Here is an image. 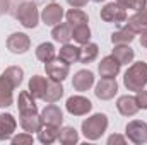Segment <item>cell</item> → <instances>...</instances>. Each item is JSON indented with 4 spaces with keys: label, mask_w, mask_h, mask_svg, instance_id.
<instances>
[{
    "label": "cell",
    "mask_w": 147,
    "mask_h": 145,
    "mask_svg": "<svg viewBox=\"0 0 147 145\" xmlns=\"http://www.w3.org/2000/svg\"><path fill=\"white\" fill-rule=\"evenodd\" d=\"M79 56H80V48H77V46H74V44H69V43H65V44L60 48V53H58V58L63 60V62L69 63V65L79 62Z\"/></svg>",
    "instance_id": "cell-22"
},
{
    "label": "cell",
    "mask_w": 147,
    "mask_h": 145,
    "mask_svg": "<svg viewBox=\"0 0 147 145\" xmlns=\"http://www.w3.org/2000/svg\"><path fill=\"white\" fill-rule=\"evenodd\" d=\"M21 126L24 132L28 133H34L39 132L41 126H43V121H41V116L36 114H21Z\"/></svg>",
    "instance_id": "cell-21"
},
{
    "label": "cell",
    "mask_w": 147,
    "mask_h": 145,
    "mask_svg": "<svg viewBox=\"0 0 147 145\" xmlns=\"http://www.w3.org/2000/svg\"><path fill=\"white\" fill-rule=\"evenodd\" d=\"M65 17H67V24L70 26V28H77V26H86L87 22H89V17H87V14L86 12H82L80 9H70L67 14H65Z\"/></svg>",
    "instance_id": "cell-25"
},
{
    "label": "cell",
    "mask_w": 147,
    "mask_h": 145,
    "mask_svg": "<svg viewBox=\"0 0 147 145\" xmlns=\"http://www.w3.org/2000/svg\"><path fill=\"white\" fill-rule=\"evenodd\" d=\"M62 96H63V85H62V82L50 79V80H48L46 92H45V96H43V101H46V103H57Z\"/></svg>",
    "instance_id": "cell-20"
},
{
    "label": "cell",
    "mask_w": 147,
    "mask_h": 145,
    "mask_svg": "<svg viewBox=\"0 0 147 145\" xmlns=\"http://www.w3.org/2000/svg\"><path fill=\"white\" fill-rule=\"evenodd\" d=\"M7 9H9V0H0V15L7 12Z\"/></svg>",
    "instance_id": "cell-38"
},
{
    "label": "cell",
    "mask_w": 147,
    "mask_h": 145,
    "mask_svg": "<svg viewBox=\"0 0 147 145\" xmlns=\"http://www.w3.org/2000/svg\"><path fill=\"white\" fill-rule=\"evenodd\" d=\"M127 21H128L127 26H128L135 34L147 31V7L142 9V10H137V12H135L132 17H128Z\"/></svg>",
    "instance_id": "cell-17"
},
{
    "label": "cell",
    "mask_w": 147,
    "mask_h": 145,
    "mask_svg": "<svg viewBox=\"0 0 147 145\" xmlns=\"http://www.w3.org/2000/svg\"><path fill=\"white\" fill-rule=\"evenodd\" d=\"M51 36H53V39H55L57 43L65 44V43H69V41L72 39V28H70L67 22H65V24H57V26H53Z\"/></svg>",
    "instance_id": "cell-26"
},
{
    "label": "cell",
    "mask_w": 147,
    "mask_h": 145,
    "mask_svg": "<svg viewBox=\"0 0 147 145\" xmlns=\"http://www.w3.org/2000/svg\"><path fill=\"white\" fill-rule=\"evenodd\" d=\"M125 133H127L128 140L134 144H147V123H144V121H139V119L130 121L125 128Z\"/></svg>",
    "instance_id": "cell-5"
},
{
    "label": "cell",
    "mask_w": 147,
    "mask_h": 145,
    "mask_svg": "<svg viewBox=\"0 0 147 145\" xmlns=\"http://www.w3.org/2000/svg\"><path fill=\"white\" fill-rule=\"evenodd\" d=\"M134 39H135V33L128 26L120 29V31H115L111 34V43L113 44H130Z\"/></svg>",
    "instance_id": "cell-28"
},
{
    "label": "cell",
    "mask_w": 147,
    "mask_h": 145,
    "mask_svg": "<svg viewBox=\"0 0 147 145\" xmlns=\"http://www.w3.org/2000/svg\"><path fill=\"white\" fill-rule=\"evenodd\" d=\"M41 121H43V125H50V126H57V128H60V125H62V121H63V113H62V109L58 108V106H55L53 103H50L46 108L41 111Z\"/></svg>",
    "instance_id": "cell-11"
},
{
    "label": "cell",
    "mask_w": 147,
    "mask_h": 145,
    "mask_svg": "<svg viewBox=\"0 0 147 145\" xmlns=\"http://www.w3.org/2000/svg\"><path fill=\"white\" fill-rule=\"evenodd\" d=\"M116 92H118V84H116V80H115V79H106V77H103V79L96 84V91H94L96 97H99V99H103V101L113 99V97L116 96Z\"/></svg>",
    "instance_id": "cell-9"
},
{
    "label": "cell",
    "mask_w": 147,
    "mask_h": 145,
    "mask_svg": "<svg viewBox=\"0 0 147 145\" xmlns=\"http://www.w3.org/2000/svg\"><path fill=\"white\" fill-rule=\"evenodd\" d=\"M58 140L63 145H74L79 142V133L72 126H63L62 130H58Z\"/></svg>",
    "instance_id": "cell-29"
},
{
    "label": "cell",
    "mask_w": 147,
    "mask_h": 145,
    "mask_svg": "<svg viewBox=\"0 0 147 145\" xmlns=\"http://www.w3.org/2000/svg\"><path fill=\"white\" fill-rule=\"evenodd\" d=\"M108 128V116L103 113H96L91 118L82 121V133L87 140H98Z\"/></svg>",
    "instance_id": "cell-2"
},
{
    "label": "cell",
    "mask_w": 147,
    "mask_h": 145,
    "mask_svg": "<svg viewBox=\"0 0 147 145\" xmlns=\"http://www.w3.org/2000/svg\"><path fill=\"white\" fill-rule=\"evenodd\" d=\"M92 2H96V3H99V2H105V0H92Z\"/></svg>",
    "instance_id": "cell-40"
},
{
    "label": "cell",
    "mask_w": 147,
    "mask_h": 145,
    "mask_svg": "<svg viewBox=\"0 0 147 145\" xmlns=\"http://www.w3.org/2000/svg\"><path fill=\"white\" fill-rule=\"evenodd\" d=\"M123 9H134V10H142L147 7V0H116Z\"/></svg>",
    "instance_id": "cell-33"
},
{
    "label": "cell",
    "mask_w": 147,
    "mask_h": 145,
    "mask_svg": "<svg viewBox=\"0 0 147 145\" xmlns=\"http://www.w3.org/2000/svg\"><path fill=\"white\" fill-rule=\"evenodd\" d=\"M67 111L74 114V116H84L87 114L91 109H92V103L87 99V97H82V96H72L67 99Z\"/></svg>",
    "instance_id": "cell-8"
},
{
    "label": "cell",
    "mask_w": 147,
    "mask_h": 145,
    "mask_svg": "<svg viewBox=\"0 0 147 145\" xmlns=\"http://www.w3.org/2000/svg\"><path fill=\"white\" fill-rule=\"evenodd\" d=\"M46 87H48V80L41 75H33L29 79V84H28V91L31 92V96L34 99H43L45 92H46Z\"/></svg>",
    "instance_id": "cell-18"
},
{
    "label": "cell",
    "mask_w": 147,
    "mask_h": 145,
    "mask_svg": "<svg viewBox=\"0 0 147 145\" xmlns=\"http://www.w3.org/2000/svg\"><path fill=\"white\" fill-rule=\"evenodd\" d=\"M16 17H17V21L24 28L34 29L38 26V21H39V14H38L36 3L34 2H22V3H19L17 12H16Z\"/></svg>",
    "instance_id": "cell-3"
},
{
    "label": "cell",
    "mask_w": 147,
    "mask_h": 145,
    "mask_svg": "<svg viewBox=\"0 0 147 145\" xmlns=\"http://www.w3.org/2000/svg\"><path fill=\"white\" fill-rule=\"evenodd\" d=\"M36 58L43 63L53 60L55 58V46L51 43H41L36 48Z\"/></svg>",
    "instance_id": "cell-30"
},
{
    "label": "cell",
    "mask_w": 147,
    "mask_h": 145,
    "mask_svg": "<svg viewBox=\"0 0 147 145\" xmlns=\"http://www.w3.org/2000/svg\"><path fill=\"white\" fill-rule=\"evenodd\" d=\"M120 68H121V63L113 56H105L101 62H99V65H98V72L101 77H106V79H115L118 73H120Z\"/></svg>",
    "instance_id": "cell-12"
},
{
    "label": "cell",
    "mask_w": 147,
    "mask_h": 145,
    "mask_svg": "<svg viewBox=\"0 0 147 145\" xmlns=\"http://www.w3.org/2000/svg\"><path fill=\"white\" fill-rule=\"evenodd\" d=\"M140 44H142L144 48H147V31H144L142 36H140Z\"/></svg>",
    "instance_id": "cell-39"
},
{
    "label": "cell",
    "mask_w": 147,
    "mask_h": 145,
    "mask_svg": "<svg viewBox=\"0 0 147 145\" xmlns=\"http://www.w3.org/2000/svg\"><path fill=\"white\" fill-rule=\"evenodd\" d=\"M10 142L14 145H22V144H26V145H31L33 144V135L31 133H21V135H16V137H10Z\"/></svg>",
    "instance_id": "cell-34"
},
{
    "label": "cell",
    "mask_w": 147,
    "mask_h": 145,
    "mask_svg": "<svg viewBox=\"0 0 147 145\" xmlns=\"http://www.w3.org/2000/svg\"><path fill=\"white\" fill-rule=\"evenodd\" d=\"M17 128V121L10 113L0 114V140H9Z\"/></svg>",
    "instance_id": "cell-15"
},
{
    "label": "cell",
    "mask_w": 147,
    "mask_h": 145,
    "mask_svg": "<svg viewBox=\"0 0 147 145\" xmlns=\"http://www.w3.org/2000/svg\"><path fill=\"white\" fill-rule=\"evenodd\" d=\"M115 144L125 145V144H127V140H125L121 135H111L110 138H108V145H115Z\"/></svg>",
    "instance_id": "cell-36"
},
{
    "label": "cell",
    "mask_w": 147,
    "mask_h": 145,
    "mask_svg": "<svg viewBox=\"0 0 147 145\" xmlns=\"http://www.w3.org/2000/svg\"><path fill=\"white\" fill-rule=\"evenodd\" d=\"M38 140L41 144H53L55 140H58V128L57 126H50V125H43L41 130L38 132Z\"/></svg>",
    "instance_id": "cell-27"
},
{
    "label": "cell",
    "mask_w": 147,
    "mask_h": 145,
    "mask_svg": "<svg viewBox=\"0 0 147 145\" xmlns=\"http://www.w3.org/2000/svg\"><path fill=\"white\" fill-rule=\"evenodd\" d=\"M72 38H74V41L79 43V44L89 43V41H91V29H89V26L86 24V26H77V28H74Z\"/></svg>",
    "instance_id": "cell-31"
},
{
    "label": "cell",
    "mask_w": 147,
    "mask_h": 145,
    "mask_svg": "<svg viewBox=\"0 0 147 145\" xmlns=\"http://www.w3.org/2000/svg\"><path fill=\"white\" fill-rule=\"evenodd\" d=\"M116 109L123 116H134L139 111V104H137L135 97H132V96H121L116 101Z\"/></svg>",
    "instance_id": "cell-19"
},
{
    "label": "cell",
    "mask_w": 147,
    "mask_h": 145,
    "mask_svg": "<svg viewBox=\"0 0 147 145\" xmlns=\"http://www.w3.org/2000/svg\"><path fill=\"white\" fill-rule=\"evenodd\" d=\"M7 48L14 55H22L31 48V39L24 33H14L7 38Z\"/></svg>",
    "instance_id": "cell-7"
},
{
    "label": "cell",
    "mask_w": 147,
    "mask_h": 145,
    "mask_svg": "<svg viewBox=\"0 0 147 145\" xmlns=\"http://www.w3.org/2000/svg\"><path fill=\"white\" fill-rule=\"evenodd\" d=\"M101 19L105 22H125L127 10L118 2H110L101 9Z\"/></svg>",
    "instance_id": "cell-6"
},
{
    "label": "cell",
    "mask_w": 147,
    "mask_h": 145,
    "mask_svg": "<svg viewBox=\"0 0 147 145\" xmlns=\"http://www.w3.org/2000/svg\"><path fill=\"white\" fill-rule=\"evenodd\" d=\"M72 7H75V9H80V7H84V5H87V2L89 0H67Z\"/></svg>",
    "instance_id": "cell-37"
},
{
    "label": "cell",
    "mask_w": 147,
    "mask_h": 145,
    "mask_svg": "<svg viewBox=\"0 0 147 145\" xmlns=\"http://www.w3.org/2000/svg\"><path fill=\"white\" fill-rule=\"evenodd\" d=\"M135 101H137V104H139V109H147V91H144V89L137 91Z\"/></svg>",
    "instance_id": "cell-35"
},
{
    "label": "cell",
    "mask_w": 147,
    "mask_h": 145,
    "mask_svg": "<svg viewBox=\"0 0 147 145\" xmlns=\"http://www.w3.org/2000/svg\"><path fill=\"white\" fill-rule=\"evenodd\" d=\"M113 56H115L121 65H128V63L134 60L135 53H134V50H132L128 44H115Z\"/></svg>",
    "instance_id": "cell-24"
},
{
    "label": "cell",
    "mask_w": 147,
    "mask_h": 145,
    "mask_svg": "<svg viewBox=\"0 0 147 145\" xmlns=\"http://www.w3.org/2000/svg\"><path fill=\"white\" fill-rule=\"evenodd\" d=\"M2 75L5 79H9L14 84V87H19L21 82H22V77H24V70L21 67H9V68H5V72L2 73Z\"/></svg>",
    "instance_id": "cell-32"
},
{
    "label": "cell",
    "mask_w": 147,
    "mask_h": 145,
    "mask_svg": "<svg viewBox=\"0 0 147 145\" xmlns=\"http://www.w3.org/2000/svg\"><path fill=\"white\" fill-rule=\"evenodd\" d=\"M45 70H46V75H48L51 80L63 82V80L69 77L70 65L65 63V62L60 60V58H53V60H50V62L45 63Z\"/></svg>",
    "instance_id": "cell-4"
},
{
    "label": "cell",
    "mask_w": 147,
    "mask_h": 145,
    "mask_svg": "<svg viewBox=\"0 0 147 145\" xmlns=\"http://www.w3.org/2000/svg\"><path fill=\"white\" fill-rule=\"evenodd\" d=\"M65 15L63 12V7L58 5V3H50L43 9L41 12V21L46 24V26H57L62 22V17Z\"/></svg>",
    "instance_id": "cell-10"
},
{
    "label": "cell",
    "mask_w": 147,
    "mask_h": 145,
    "mask_svg": "<svg viewBox=\"0 0 147 145\" xmlns=\"http://www.w3.org/2000/svg\"><path fill=\"white\" fill-rule=\"evenodd\" d=\"M92 85H94V73L91 70H79L74 75L72 87L75 91L84 92V91H89Z\"/></svg>",
    "instance_id": "cell-13"
},
{
    "label": "cell",
    "mask_w": 147,
    "mask_h": 145,
    "mask_svg": "<svg viewBox=\"0 0 147 145\" xmlns=\"http://www.w3.org/2000/svg\"><path fill=\"white\" fill-rule=\"evenodd\" d=\"M98 55H99V46H98L96 43H91V41H89V43L82 44L79 62H80V63H91V62H94V60L98 58Z\"/></svg>",
    "instance_id": "cell-23"
},
{
    "label": "cell",
    "mask_w": 147,
    "mask_h": 145,
    "mask_svg": "<svg viewBox=\"0 0 147 145\" xmlns=\"http://www.w3.org/2000/svg\"><path fill=\"white\" fill-rule=\"evenodd\" d=\"M123 84L128 91H140L147 85V63L137 62L128 67L123 75Z\"/></svg>",
    "instance_id": "cell-1"
},
{
    "label": "cell",
    "mask_w": 147,
    "mask_h": 145,
    "mask_svg": "<svg viewBox=\"0 0 147 145\" xmlns=\"http://www.w3.org/2000/svg\"><path fill=\"white\" fill-rule=\"evenodd\" d=\"M17 109L21 114H36L38 106L34 103V97L31 96L29 91H22L17 97Z\"/></svg>",
    "instance_id": "cell-14"
},
{
    "label": "cell",
    "mask_w": 147,
    "mask_h": 145,
    "mask_svg": "<svg viewBox=\"0 0 147 145\" xmlns=\"http://www.w3.org/2000/svg\"><path fill=\"white\" fill-rule=\"evenodd\" d=\"M14 84L3 75H0V108H9L14 103Z\"/></svg>",
    "instance_id": "cell-16"
}]
</instances>
